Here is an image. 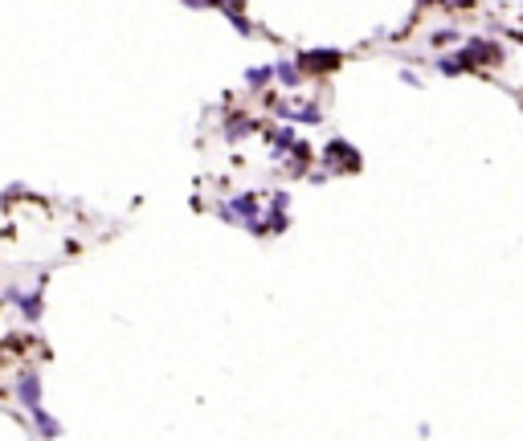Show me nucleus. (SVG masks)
I'll list each match as a JSON object with an SVG mask.
<instances>
[{
  "label": "nucleus",
  "mask_w": 523,
  "mask_h": 441,
  "mask_svg": "<svg viewBox=\"0 0 523 441\" xmlns=\"http://www.w3.org/2000/svg\"><path fill=\"white\" fill-rule=\"evenodd\" d=\"M323 163H340L343 172H356V168H360V156H356V151H352L347 143H343V139H335V143H327Z\"/></svg>",
  "instance_id": "f03ea898"
},
{
  "label": "nucleus",
  "mask_w": 523,
  "mask_h": 441,
  "mask_svg": "<svg viewBox=\"0 0 523 441\" xmlns=\"http://www.w3.org/2000/svg\"><path fill=\"white\" fill-rule=\"evenodd\" d=\"M298 62H303V70L323 74V70H335V65H340V53H335V49H315V53H303Z\"/></svg>",
  "instance_id": "7ed1b4c3"
},
{
  "label": "nucleus",
  "mask_w": 523,
  "mask_h": 441,
  "mask_svg": "<svg viewBox=\"0 0 523 441\" xmlns=\"http://www.w3.org/2000/svg\"><path fill=\"white\" fill-rule=\"evenodd\" d=\"M278 78H282V86H294V82H298V65L282 62V65H278Z\"/></svg>",
  "instance_id": "0eeeda50"
},
{
  "label": "nucleus",
  "mask_w": 523,
  "mask_h": 441,
  "mask_svg": "<svg viewBox=\"0 0 523 441\" xmlns=\"http://www.w3.org/2000/svg\"><path fill=\"white\" fill-rule=\"evenodd\" d=\"M286 151H291V172H294V176H303V172H307V156H311L307 143H303V139H294Z\"/></svg>",
  "instance_id": "20e7f679"
},
{
  "label": "nucleus",
  "mask_w": 523,
  "mask_h": 441,
  "mask_svg": "<svg viewBox=\"0 0 523 441\" xmlns=\"http://www.w3.org/2000/svg\"><path fill=\"white\" fill-rule=\"evenodd\" d=\"M294 143V131L291 127H282V131H274V151H286V147Z\"/></svg>",
  "instance_id": "6e6552de"
},
{
  "label": "nucleus",
  "mask_w": 523,
  "mask_h": 441,
  "mask_svg": "<svg viewBox=\"0 0 523 441\" xmlns=\"http://www.w3.org/2000/svg\"><path fill=\"white\" fill-rule=\"evenodd\" d=\"M270 74H274V70H270V65H262V70H249V74H245V82H249V86H266V82H270Z\"/></svg>",
  "instance_id": "423d86ee"
},
{
  "label": "nucleus",
  "mask_w": 523,
  "mask_h": 441,
  "mask_svg": "<svg viewBox=\"0 0 523 441\" xmlns=\"http://www.w3.org/2000/svg\"><path fill=\"white\" fill-rule=\"evenodd\" d=\"M446 4H470V0H446Z\"/></svg>",
  "instance_id": "1a4fd4ad"
},
{
  "label": "nucleus",
  "mask_w": 523,
  "mask_h": 441,
  "mask_svg": "<svg viewBox=\"0 0 523 441\" xmlns=\"http://www.w3.org/2000/svg\"><path fill=\"white\" fill-rule=\"evenodd\" d=\"M462 53H466V62L470 65H499L503 62V49L499 45H490L487 37H474V41H466V49H462Z\"/></svg>",
  "instance_id": "f257e3e1"
},
{
  "label": "nucleus",
  "mask_w": 523,
  "mask_h": 441,
  "mask_svg": "<svg viewBox=\"0 0 523 441\" xmlns=\"http://www.w3.org/2000/svg\"><path fill=\"white\" fill-rule=\"evenodd\" d=\"M438 70L441 74H462V70H470V62H466V53H450L438 62Z\"/></svg>",
  "instance_id": "39448f33"
}]
</instances>
